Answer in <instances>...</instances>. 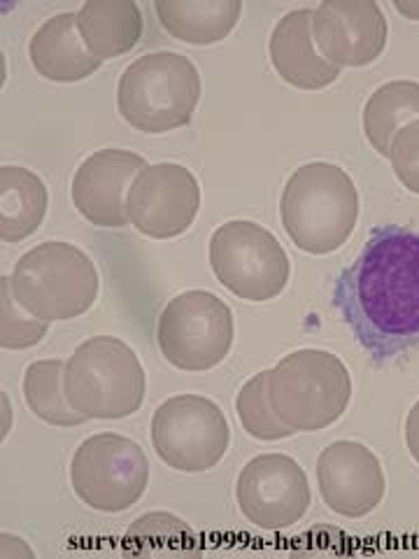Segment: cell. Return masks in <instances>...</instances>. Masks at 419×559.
<instances>
[{
  "mask_svg": "<svg viewBox=\"0 0 419 559\" xmlns=\"http://www.w3.org/2000/svg\"><path fill=\"white\" fill-rule=\"evenodd\" d=\"M394 8H396L400 14H406V16H410V20H417V22H419V3H400V0H396Z\"/></svg>",
  "mask_w": 419,
  "mask_h": 559,
  "instance_id": "obj_28",
  "label": "cell"
},
{
  "mask_svg": "<svg viewBox=\"0 0 419 559\" xmlns=\"http://www.w3.org/2000/svg\"><path fill=\"white\" fill-rule=\"evenodd\" d=\"M63 376L65 364L61 359L31 364L24 373V399L43 423L55 427H80L89 417H84L70 406Z\"/></svg>",
  "mask_w": 419,
  "mask_h": 559,
  "instance_id": "obj_22",
  "label": "cell"
},
{
  "mask_svg": "<svg viewBox=\"0 0 419 559\" xmlns=\"http://www.w3.org/2000/svg\"><path fill=\"white\" fill-rule=\"evenodd\" d=\"M236 497L242 515L259 530L279 532L301 522L310 509V485L287 454H259L240 471Z\"/></svg>",
  "mask_w": 419,
  "mask_h": 559,
  "instance_id": "obj_11",
  "label": "cell"
},
{
  "mask_svg": "<svg viewBox=\"0 0 419 559\" xmlns=\"http://www.w3.org/2000/svg\"><path fill=\"white\" fill-rule=\"evenodd\" d=\"M147 168L143 156L127 150H100L84 159L73 178L77 213L96 226L119 229L129 222L127 191Z\"/></svg>",
  "mask_w": 419,
  "mask_h": 559,
  "instance_id": "obj_15",
  "label": "cell"
},
{
  "mask_svg": "<svg viewBox=\"0 0 419 559\" xmlns=\"http://www.w3.org/2000/svg\"><path fill=\"white\" fill-rule=\"evenodd\" d=\"M161 26L182 43L215 45L229 35L242 12L240 0H156Z\"/></svg>",
  "mask_w": 419,
  "mask_h": 559,
  "instance_id": "obj_19",
  "label": "cell"
},
{
  "mask_svg": "<svg viewBox=\"0 0 419 559\" xmlns=\"http://www.w3.org/2000/svg\"><path fill=\"white\" fill-rule=\"evenodd\" d=\"M268 399L294 431H320L347 411L352 378L336 355L299 349L268 371Z\"/></svg>",
  "mask_w": 419,
  "mask_h": 559,
  "instance_id": "obj_6",
  "label": "cell"
},
{
  "mask_svg": "<svg viewBox=\"0 0 419 559\" xmlns=\"http://www.w3.org/2000/svg\"><path fill=\"white\" fill-rule=\"evenodd\" d=\"M387 16L373 0H324L314 8V45L338 68L373 63L387 47Z\"/></svg>",
  "mask_w": 419,
  "mask_h": 559,
  "instance_id": "obj_13",
  "label": "cell"
},
{
  "mask_svg": "<svg viewBox=\"0 0 419 559\" xmlns=\"http://www.w3.org/2000/svg\"><path fill=\"white\" fill-rule=\"evenodd\" d=\"M334 306L375 364L419 347V234L378 226L334 287Z\"/></svg>",
  "mask_w": 419,
  "mask_h": 559,
  "instance_id": "obj_1",
  "label": "cell"
},
{
  "mask_svg": "<svg viewBox=\"0 0 419 559\" xmlns=\"http://www.w3.org/2000/svg\"><path fill=\"white\" fill-rule=\"evenodd\" d=\"M279 217L299 250L308 254L336 252L357 226L355 180L343 168L324 162L296 168L283 191Z\"/></svg>",
  "mask_w": 419,
  "mask_h": 559,
  "instance_id": "obj_2",
  "label": "cell"
},
{
  "mask_svg": "<svg viewBox=\"0 0 419 559\" xmlns=\"http://www.w3.org/2000/svg\"><path fill=\"white\" fill-rule=\"evenodd\" d=\"M236 411L242 429L259 441H283L296 433L287 423L279 419L268 399V371H261L242 384L236 399Z\"/></svg>",
  "mask_w": 419,
  "mask_h": 559,
  "instance_id": "obj_24",
  "label": "cell"
},
{
  "mask_svg": "<svg viewBox=\"0 0 419 559\" xmlns=\"http://www.w3.org/2000/svg\"><path fill=\"white\" fill-rule=\"evenodd\" d=\"M77 28L92 57L115 59L137 45L143 12L133 0H89L77 12Z\"/></svg>",
  "mask_w": 419,
  "mask_h": 559,
  "instance_id": "obj_18",
  "label": "cell"
},
{
  "mask_svg": "<svg viewBox=\"0 0 419 559\" xmlns=\"http://www.w3.org/2000/svg\"><path fill=\"white\" fill-rule=\"evenodd\" d=\"M210 266L238 299L264 304L289 283V259L277 238L248 219L226 222L210 238Z\"/></svg>",
  "mask_w": 419,
  "mask_h": 559,
  "instance_id": "obj_7",
  "label": "cell"
},
{
  "mask_svg": "<svg viewBox=\"0 0 419 559\" xmlns=\"http://www.w3.org/2000/svg\"><path fill=\"white\" fill-rule=\"evenodd\" d=\"M47 203L38 175L20 166L0 168V238L5 242H20L38 231Z\"/></svg>",
  "mask_w": 419,
  "mask_h": 559,
  "instance_id": "obj_20",
  "label": "cell"
},
{
  "mask_svg": "<svg viewBox=\"0 0 419 559\" xmlns=\"http://www.w3.org/2000/svg\"><path fill=\"white\" fill-rule=\"evenodd\" d=\"M318 483L324 503L345 518L373 513L387 489L375 452L357 441H336L320 454Z\"/></svg>",
  "mask_w": 419,
  "mask_h": 559,
  "instance_id": "obj_14",
  "label": "cell"
},
{
  "mask_svg": "<svg viewBox=\"0 0 419 559\" xmlns=\"http://www.w3.org/2000/svg\"><path fill=\"white\" fill-rule=\"evenodd\" d=\"M65 396L89 419H121L145 401V371L133 349L119 338L84 341L65 364Z\"/></svg>",
  "mask_w": 419,
  "mask_h": 559,
  "instance_id": "obj_3",
  "label": "cell"
},
{
  "mask_svg": "<svg viewBox=\"0 0 419 559\" xmlns=\"http://www.w3.org/2000/svg\"><path fill=\"white\" fill-rule=\"evenodd\" d=\"M406 443L412 454V460L419 464V401L408 413V423H406Z\"/></svg>",
  "mask_w": 419,
  "mask_h": 559,
  "instance_id": "obj_27",
  "label": "cell"
},
{
  "mask_svg": "<svg viewBox=\"0 0 419 559\" xmlns=\"http://www.w3.org/2000/svg\"><path fill=\"white\" fill-rule=\"evenodd\" d=\"M419 119V82L394 80L373 92L363 108V131L373 150L390 156L396 133Z\"/></svg>",
  "mask_w": 419,
  "mask_h": 559,
  "instance_id": "obj_21",
  "label": "cell"
},
{
  "mask_svg": "<svg viewBox=\"0 0 419 559\" xmlns=\"http://www.w3.org/2000/svg\"><path fill=\"white\" fill-rule=\"evenodd\" d=\"M10 283L16 304L45 322L80 318L98 296L94 261L61 240L28 250L16 261Z\"/></svg>",
  "mask_w": 419,
  "mask_h": 559,
  "instance_id": "obj_5",
  "label": "cell"
},
{
  "mask_svg": "<svg viewBox=\"0 0 419 559\" xmlns=\"http://www.w3.org/2000/svg\"><path fill=\"white\" fill-rule=\"evenodd\" d=\"M234 336L231 308L203 289H191L170 299L156 329L168 364L189 373L215 369L229 355Z\"/></svg>",
  "mask_w": 419,
  "mask_h": 559,
  "instance_id": "obj_8",
  "label": "cell"
},
{
  "mask_svg": "<svg viewBox=\"0 0 419 559\" xmlns=\"http://www.w3.org/2000/svg\"><path fill=\"white\" fill-rule=\"evenodd\" d=\"M129 222L149 238H178L201 210L196 175L180 164L147 166L137 175L127 199Z\"/></svg>",
  "mask_w": 419,
  "mask_h": 559,
  "instance_id": "obj_12",
  "label": "cell"
},
{
  "mask_svg": "<svg viewBox=\"0 0 419 559\" xmlns=\"http://www.w3.org/2000/svg\"><path fill=\"white\" fill-rule=\"evenodd\" d=\"M70 483L82 503L100 513H121L143 499L149 462L135 441L119 433L86 439L70 464Z\"/></svg>",
  "mask_w": 419,
  "mask_h": 559,
  "instance_id": "obj_9",
  "label": "cell"
},
{
  "mask_svg": "<svg viewBox=\"0 0 419 559\" xmlns=\"http://www.w3.org/2000/svg\"><path fill=\"white\" fill-rule=\"evenodd\" d=\"M199 100V70L175 51L140 57L124 70L117 90L121 117L143 133H166L187 127Z\"/></svg>",
  "mask_w": 419,
  "mask_h": 559,
  "instance_id": "obj_4",
  "label": "cell"
},
{
  "mask_svg": "<svg viewBox=\"0 0 419 559\" xmlns=\"http://www.w3.org/2000/svg\"><path fill=\"white\" fill-rule=\"evenodd\" d=\"M231 431L222 408L205 396H172L152 417V445L159 460L184 474H203L222 462Z\"/></svg>",
  "mask_w": 419,
  "mask_h": 559,
  "instance_id": "obj_10",
  "label": "cell"
},
{
  "mask_svg": "<svg viewBox=\"0 0 419 559\" xmlns=\"http://www.w3.org/2000/svg\"><path fill=\"white\" fill-rule=\"evenodd\" d=\"M314 10H294L271 35V61L277 75L296 90L318 92L340 78V68L320 55L312 35Z\"/></svg>",
  "mask_w": 419,
  "mask_h": 559,
  "instance_id": "obj_16",
  "label": "cell"
},
{
  "mask_svg": "<svg viewBox=\"0 0 419 559\" xmlns=\"http://www.w3.org/2000/svg\"><path fill=\"white\" fill-rule=\"evenodd\" d=\"M49 322L26 312L14 299L10 277H0V345L24 349L38 345L47 336Z\"/></svg>",
  "mask_w": 419,
  "mask_h": 559,
  "instance_id": "obj_25",
  "label": "cell"
},
{
  "mask_svg": "<svg viewBox=\"0 0 419 559\" xmlns=\"http://www.w3.org/2000/svg\"><path fill=\"white\" fill-rule=\"evenodd\" d=\"M127 550L135 555H189L199 552V536L170 513H147L127 532Z\"/></svg>",
  "mask_w": 419,
  "mask_h": 559,
  "instance_id": "obj_23",
  "label": "cell"
},
{
  "mask_svg": "<svg viewBox=\"0 0 419 559\" xmlns=\"http://www.w3.org/2000/svg\"><path fill=\"white\" fill-rule=\"evenodd\" d=\"M390 159L400 185L412 194H419V119L410 121L408 127L396 133L392 140Z\"/></svg>",
  "mask_w": 419,
  "mask_h": 559,
  "instance_id": "obj_26",
  "label": "cell"
},
{
  "mask_svg": "<svg viewBox=\"0 0 419 559\" xmlns=\"http://www.w3.org/2000/svg\"><path fill=\"white\" fill-rule=\"evenodd\" d=\"M31 61L38 73L51 82H80L94 75L103 61L86 49L80 28L77 12H63L51 16L31 40Z\"/></svg>",
  "mask_w": 419,
  "mask_h": 559,
  "instance_id": "obj_17",
  "label": "cell"
}]
</instances>
